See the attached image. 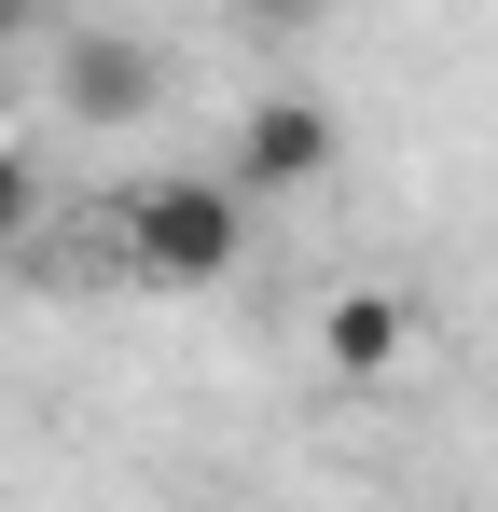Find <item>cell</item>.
<instances>
[{"label":"cell","mask_w":498,"mask_h":512,"mask_svg":"<svg viewBox=\"0 0 498 512\" xmlns=\"http://www.w3.org/2000/svg\"><path fill=\"white\" fill-rule=\"evenodd\" d=\"M125 263L153 277V291H222L249 263V180H139L125 194Z\"/></svg>","instance_id":"1"},{"label":"cell","mask_w":498,"mask_h":512,"mask_svg":"<svg viewBox=\"0 0 498 512\" xmlns=\"http://www.w3.org/2000/svg\"><path fill=\"white\" fill-rule=\"evenodd\" d=\"M56 111L97 125V139H125V125L166 111V56L125 42V28H70V42H56Z\"/></svg>","instance_id":"2"},{"label":"cell","mask_w":498,"mask_h":512,"mask_svg":"<svg viewBox=\"0 0 498 512\" xmlns=\"http://www.w3.org/2000/svg\"><path fill=\"white\" fill-rule=\"evenodd\" d=\"M236 180H249V194L332 180V111H319V97H249V111H236Z\"/></svg>","instance_id":"3"},{"label":"cell","mask_w":498,"mask_h":512,"mask_svg":"<svg viewBox=\"0 0 498 512\" xmlns=\"http://www.w3.org/2000/svg\"><path fill=\"white\" fill-rule=\"evenodd\" d=\"M319 346H332V374H402V346H415V305H402V291H332Z\"/></svg>","instance_id":"4"},{"label":"cell","mask_w":498,"mask_h":512,"mask_svg":"<svg viewBox=\"0 0 498 512\" xmlns=\"http://www.w3.org/2000/svg\"><path fill=\"white\" fill-rule=\"evenodd\" d=\"M319 14H332V0H236V28H249V42H305Z\"/></svg>","instance_id":"5"},{"label":"cell","mask_w":498,"mask_h":512,"mask_svg":"<svg viewBox=\"0 0 498 512\" xmlns=\"http://www.w3.org/2000/svg\"><path fill=\"white\" fill-rule=\"evenodd\" d=\"M28 222H42V167H28V153H0V250H14Z\"/></svg>","instance_id":"6"},{"label":"cell","mask_w":498,"mask_h":512,"mask_svg":"<svg viewBox=\"0 0 498 512\" xmlns=\"http://www.w3.org/2000/svg\"><path fill=\"white\" fill-rule=\"evenodd\" d=\"M42 28H56V0H0V56H14V42H42Z\"/></svg>","instance_id":"7"}]
</instances>
